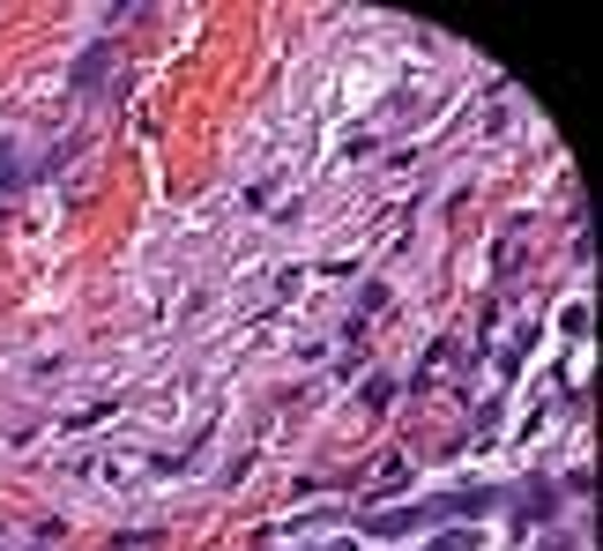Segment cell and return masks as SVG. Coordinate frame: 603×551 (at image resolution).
<instances>
[{
  "mask_svg": "<svg viewBox=\"0 0 603 551\" xmlns=\"http://www.w3.org/2000/svg\"><path fill=\"white\" fill-rule=\"evenodd\" d=\"M432 551H477V537H470V529H455V537H439Z\"/></svg>",
  "mask_w": 603,
  "mask_h": 551,
  "instance_id": "1",
  "label": "cell"
}]
</instances>
